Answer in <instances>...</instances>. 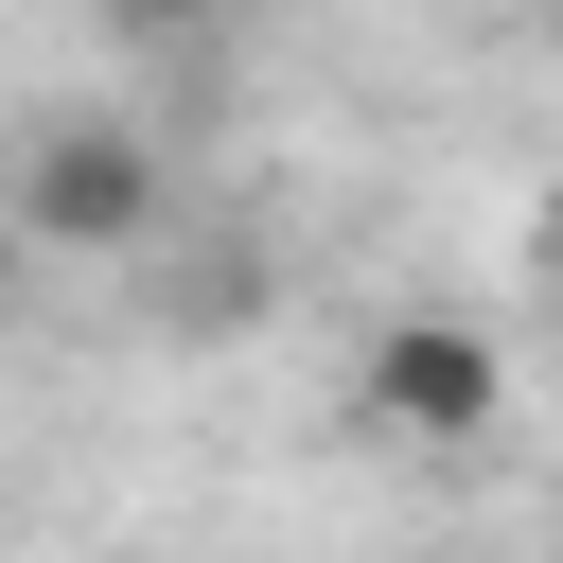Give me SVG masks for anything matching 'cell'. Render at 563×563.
<instances>
[{
    "mask_svg": "<svg viewBox=\"0 0 563 563\" xmlns=\"http://www.w3.org/2000/svg\"><path fill=\"white\" fill-rule=\"evenodd\" d=\"M35 246H88V264H123V246H158V211H176V176H158V141L141 123H106V106H70V123H35L18 141V194H0Z\"/></svg>",
    "mask_w": 563,
    "mask_h": 563,
    "instance_id": "cell-1",
    "label": "cell"
},
{
    "mask_svg": "<svg viewBox=\"0 0 563 563\" xmlns=\"http://www.w3.org/2000/svg\"><path fill=\"white\" fill-rule=\"evenodd\" d=\"M352 422H369V440L457 457V440H493V422H510V352H493L475 317H422V299H405V317L352 352Z\"/></svg>",
    "mask_w": 563,
    "mask_h": 563,
    "instance_id": "cell-2",
    "label": "cell"
},
{
    "mask_svg": "<svg viewBox=\"0 0 563 563\" xmlns=\"http://www.w3.org/2000/svg\"><path fill=\"white\" fill-rule=\"evenodd\" d=\"M88 18H106V35H141V53H158V35H211V0H88Z\"/></svg>",
    "mask_w": 563,
    "mask_h": 563,
    "instance_id": "cell-3",
    "label": "cell"
},
{
    "mask_svg": "<svg viewBox=\"0 0 563 563\" xmlns=\"http://www.w3.org/2000/svg\"><path fill=\"white\" fill-rule=\"evenodd\" d=\"M528 246H545V264H563V176H545V211H528Z\"/></svg>",
    "mask_w": 563,
    "mask_h": 563,
    "instance_id": "cell-4",
    "label": "cell"
},
{
    "mask_svg": "<svg viewBox=\"0 0 563 563\" xmlns=\"http://www.w3.org/2000/svg\"><path fill=\"white\" fill-rule=\"evenodd\" d=\"M18 264H35V229H18V211H0V299H18Z\"/></svg>",
    "mask_w": 563,
    "mask_h": 563,
    "instance_id": "cell-5",
    "label": "cell"
},
{
    "mask_svg": "<svg viewBox=\"0 0 563 563\" xmlns=\"http://www.w3.org/2000/svg\"><path fill=\"white\" fill-rule=\"evenodd\" d=\"M528 18H545V35H563V0H528Z\"/></svg>",
    "mask_w": 563,
    "mask_h": 563,
    "instance_id": "cell-6",
    "label": "cell"
}]
</instances>
